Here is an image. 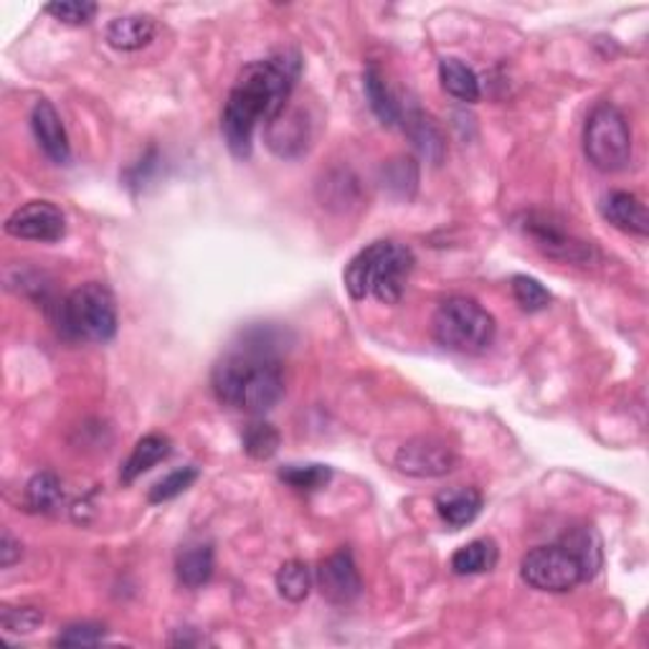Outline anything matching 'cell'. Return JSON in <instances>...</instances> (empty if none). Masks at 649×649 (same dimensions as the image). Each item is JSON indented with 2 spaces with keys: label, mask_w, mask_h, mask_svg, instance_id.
Wrapping results in <instances>:
<instances>
[{
  "label": "cell",
  "mask_w": 649,
  "mask_h": 649,
  "mask_svg": "<svg viewBox=\"0 0 649 649\" xmlns=\"http://www.w3.org/2000/svg\"><path fill=\"white\" fill-rule=\"evenodd\" d=\"M198 475H200V472H198V467H194V464H188V467H181V470H173L171 475H165L163 479H160V483L152 485L148 500L152 505L175 500L178 495L186 492L188 487L196 483Z\"/></svg>",
  "instance_id": "28"
},
{
  "label": "cell",
  "mask_w": 649,
  "mask_h": 649,
  "mask_svg": "<svg viewBox=\"0 0 649 649\" xmlns=\"http://www.w3.org/2000/svg\"><path fill=\"white\" fill-rule=\"evenodd\" d=\"M158 26L150 15H123L109 21L107 44L117 51H140L155 38Z\"/></svg>",
  "instance_id": "17"
},
{
  "label": "cell",
  "mask_w": 649,
  "mask_h": 649,
  "mask_svg": "<svg viewBox=\"0 0 649 649\" xmlns=\"http://www.w3.org/2000/svg\"><path fill=\"white\" fill-rule=\"evenodd\" d=\"M21 556H23L21 543L13 538L11 531H3V538H0V566L11 568Z\"/></svg>",
  "instance_id": "33"
},
{
  "label": "cell",
  "mask_w": 649,
  "mask_h": 649,
  "mask_svg": "<svg viewBox=\"0 0 649 649\" xmlns=\"http://www.w3.org/2000/svg\"><path fill=\"white\" fill-rule=\"evenodd\" d=\"M331 477L333 470L325 467V464H287V467L279 470V479L302 492L320 490V487L331 483Z\"/></svg>",
  "instance_id": "26"
},
{
  "label": "cell",
  "mask_w": 649,
  "mask_h": 649,
  "mask_svg": "<svg viewBox=\"0 0 649 649\" xmlns=\"http://www.w3.org/2000/svg\"><path fill=\"white\" fill-rule=\"evenodd\" d=\"M5 234L23 242L56 244L67 234V219L51 200H28L8 216Z\"/></svg>",
  "instance_id": "9"
},
{
  "label": "cell",
  "mask_w": 649,
  "mask_h": 649,
  "mask_svg": "<svg viewBox=\"0 0 649 649\" xmlns=\"http://www.w3.org/2000/svg\"><path fill=\"white\" fill-rule=\"evenodd\" d=\"M171 452H173V444L165 434L142 437L140 442L132 447V452L125 460L123 470H119V479H123V485L135 483V479H138L140 475H146V472L155 467L158 462L167 460V454Z\"/></svg>",
  "instance_id": "18"
},
{
  "label": "cell",
  "mask_w": 649,
  "mask_h": 649,
  "mask_svg": "<svg viewBox=\"0 0 649 649\" xmlns=\"http://www.w3.org/2000/svg\"><path fill=\"white\" fill-rule=\"evenodd\" d=\"M414 252L394 242H375L352 256L343 275L352 300L373 294L383 304H396L406 292L414 269Z\"/></svg>",
  "instance_id": "3"
},
{
  "label": "cell",
  "mask_w": 649,
  "mask_h": 649,
  "mask_svg": "<svg viewBox=\"0 0 649 649\" xmlns=\"http://www.w3.org/2000/svg\"><path fill=\"white\" fill-rule=\"evenodd\" d=\"M104 639V627L94 622H79V624H69L67 629H61L56 635L54 645L56 647H94Z\"/></svg>",
  "instance_id": "32"
},
{
  "label": "cell",
  "mask_w": 649,
  "mask_h": 649,
  "mask_svg": "<svg viewBox=\"0 0 649 649\" xmlns=\"http://www.w3.org/2000/svg\"><path fill=\"white\" fill-rule=\"evenodd\" d=\"M601 213L612 223L614 229L624 231V234L647 236L649 234V213L647 206L635 194L627 190H612L604 200H601Z\"/></svg>",
  "instance_id": "13"
},
{
  "label": "cell",
  "mask_w": 649,
  "mask_h": 649,
  "mask_svg": "<svg viewBox=\"0 0 649 649\" xmlns=\"http://www.w3.org/2000/svg\"><path fill=\"white\" fill-rule=\"evenodd\" d=\"M46 13L54 15L56 21L67 23V26H86L94 15H97V3H86V0H63V3H49Z\"/></svg>",
  "instance_id": "31"
},
{
  "label": "cell",
  "mask_w": 649,
  "mask_h": 649,
  "mask_svg": "<svg viewBox=\"0 0 649 649\" xmlns=\"http://www.w3.org/2000/svg\"><path fill=\"white\" fill-rule=\"evenodd\" d=\"M431 331H434V338L444 350L462 352V356H479L492 346L498 325L477 300L456 294V298H447L439 304Z\"/></svg>",
  "instance_id": "4"
},
{
  "label": "cell",
  "mask_w": 649,
  "mask_h": 649,
  "mask_svg": "<svg viewBox=\"0 0 649 649\" xmlns=\"http://www.w3.org/2000/svg\"><path fill=\"white\" fill-rule=\"evenodd\" d=\"M310 140L308 119L302 117V112L285 109L282 115L271 119L267 125V146L277 152L279 158H298L304 152Z\"/></svg>",
  "instance_id": "15"
},
{
  "label": "cell",
  "mask_w": 649,
  "mask_h": 649,
  "mask_svg": "<svg viewBox=\"0 0 649 649\" xmlns=\"http://www.w3.org/2000/svg\"><path fill=\"white\" fill-rule=\"evenodd\" d=\"M312 571L304 560H287V564L279 566L277 571V591L279 596L292 601V604H300L310 596L312 591Z\"/></svg>",
  "instance_id": "24"
},
{
  "label": "cell",
  "mask_w": 649,
  "mask_h": 649,
  "mask_svg": "<svg viewBox=\"0 0 649 649\" xmlns=\"http://www.w3.org/2000/svg\"><path fill=\"white\" fill-rule=\"evenodd\" d=\"M439 82H442V90L450 97L460 102L475 104L483 97L475 69L467 67L462 59H454V56H447V59L439 61Z\"/></svg>",
  "instance_id": "19"
},
{
  "label": "cell",
  "mask_w": 649,
  "mask_h": 649,
  "mask_svg": "<svg viewBox=\"0 0 649 649\" xmlns=\"http://www.w3.org/2000/svg\"><path fill=\"white\" fill-rule=\"evenodd\" d=\"M363 86H366V97L371 102V109L373 115L381 119L383 125H396L404 119V112H401L398 102L394 94H391L386 79H383L381 69L371 63V67L366 69L363 74Z\"/></svg>",
  "instance_id": "22"
},
{
  "label": "cell",
  "mask_w": 649,
  "mask_h": 649,
  "mask_svg": "<svg viewBox=\"0 0 649 649\" xmlns=\"http://www.w3.org/2000/svg\"><path fill=\"white\" fill-rule=\"evenodd\" d=\"M512 298L523 308L525 312H541L551 304V292L543 287L538 279L528 275H515L512 277Z\"/></svg>",
  "instance_id": "29"
},
{
  "label": "cell",
  "mask_w": 649,
  "mask_h": 649,
  "mask_svg": "<svg viewBox=\"0 0 649 649\" xmlns=\"http://www.w3.org/2000/svg\"><path fill=\"white\" fill-rule=\"evenodd\" d=\"M44 624V612L36 606H3L0 609V627L8 635H31Z\"/></svg>",
  "instance_id": "30"
},
{
  "label": "cell",
  "mask_w": 649,
  "mask_h": 649,
  "mask_svg": "<svg viewBox=\"0 0 649 649\" xmlns=\"http://www.w3.org/2000/svg\"><path fill=\"white\" fill-rule=\"evenodd\" d=\"M211 389L219 404L246 414H267L285 396L282 366L264 348L234 350L213 366Z\"/></svg>",
  "instance_id": "2"
},
{
  "label": "cell",
  "mask_w": 649,
  "mask_h": 649,
  "mask_svg": "<svg viewBox=\"0 0 649 649\" xmlns=\"http://www.w3.org/2000/svg\"><path fill=\"white\" fill-rule=\"evenodd\" d=\"M523 234L531 239L541 254L558 259L564 264H591L596 259V250L583 239L573 236L556 216L533 211L520 223Z\"/></svg>",
  "instance_id": "8"
},
{
  "label": "cell",
  "mask_w": 649,
  "mask_h": 649,
  "mask_svg": "<svg viewBox=\"0 0 649 649\" xmlns=\"http://www.w3.org/2000/svg\"><path fill=\"white\" fill-rule=\"evenodd\" d=\"M279 442H282V437H279V431L267 421H252L242 434L244 452L250 454L252 460H269V456H275L279 450Z\"/></svg>",
  "instance_id": "27"
},
{
  "label": "cell",
  "mask_w": 649,
  "mask_h": 649,
  "mask_svg": "<svg viewBox=\"0 0 649 649\" xmlns=\"http://www.w3.org/2000/svg\"><path fill=\"white\" fill-rule=\"evenodd\" d=\"M483 492L477 487H452V490L439 492L434 500L439 518L454 528V531L470 525L479 515V510H483Z\"/></svg>",
  "instance_id": "16"
},
{
  "label": "cell",
  "mask_w": 649,
  "mask_h": 649,
  "mask_svg": "<svg viewBox=\"0 0 649 649\" xmlns=\"http://www.w3.org/2000/svg\"><path fill=\"white\" fill-rule=\"evenodd\" d=\"M213 568V546L208 541H188L186 546H181L178 556H175V576H178L181 587L186 589L206 587V583L211 581Z\"/></svg>",
  "instance_id": "14"
},
{
  "label": "cell",
  "mask_w": 649,
  "mask_h": 649,
  "mask_svg": "<svg viewBox=\"0 0 649 649\" xmlns=\"http://www.w3.org/2000/svg\"><path fill=\"white\" fill-rule=\"evenodd\" d=\"M564 546L579 558V564L583 568V579H591L599 571L601 566V543L599 535L591 531V528H576V531L564 535Z\"/></svg>",
  "instance_id": "25"
},
{
  "label": "cell",
  "mask_w": 649,
  "mask_h": 649,
  "mask_svg": "<svg viewBox=\"0 0 649 649\" xmlns=\"http://www.w3.org/2000/svg\"><path fill=\"white\" fill-rule=\"evenodd\" d=\"M31 130H34L38 148L44 150V155L54 165H69L71 146L67 127H63L59 112H56L49 100H38L34 104V109H31Z\"/></svg>",
  "instance_id": "12"
},
{
  "label": "cell",
  "mask_w": 649,
  "mask_h": 649,
  "mask_svg": "<svg viewBox=\"0 0 649 649\" xmlns=\"http://www.w3.org/2000/svg\"><path fill=\"white\" fill-rule=\"evenodd\" d=\"M583 152L601 173H619L631 160V130L627 117L612 102H599L583 125Z\"/></svg>",
  "instance_id": "6"
},
{
  "label": "cell",
  "mask_w": 649,
  "mask_h": 649,
  "mask_svg": "<svg viewBox=\"0 0 649 649\" xmlns=\"http://www.w3.org/2000/svg\"><path fill=\"white\" fill-rule=\"evenodd\" d=\"M61 502V479L56 477L54 472H38V475L28 479L26 490H23V505H26V510L34 512V515H49V512L59 510Z\"/></svg>",
  "instance_id": "21"
},
{
  "label": "cell",
  "mask_w": 649,
  "mask_h": 649,
  "mask_svg": "<svg viewBox=\"0 0 649 649\" xmlns=\"http://www.w3.org/2000/svg\"><path fill=\"white\" fill-rule=\"evenodd\" d=\"M396 467L408 477H444L456 467V452L437 437H414L398 447Z\"/></svg>",
  "instance_id": "10"
},
{
  "label": "cell",
  "mask_w": 649,
  "mask_h": 649,
  "mask_svg": "<svg viewBox=\"0 0 649 649\" xmlns=\"http://www.w3.org/2000/svg\"><path fill=\"white\" fill-rule=\"evenodd\" d=\"M404 127H406L408 138L414 140L416 150H419L424 158L431 160V163H442L444 138H442V132H439V127L434 125V119L416 109V112H408L404 119Z\"/></svg>",
  "instance_id": "23"
},
{
  "label": "cell",
  "mask_w": 649,
  "mask_h": 649,
  "mask_svg": "<svg viewBox=\"0 0 649 649\" xmlns=\"http://www.w3.org/2000/svg\"><path fill=\"white\" fill-rule=\"evenodd\" d=\"M300 79V56L277 54L246 63L221 115V130L236 158L252 155V138L259 123H271L287 109V100Z\"/></svg>",
  "instance_id": "1"
},
{
  "label": "cell",
  "mask_w": 649,
  "mask_h": 649,
  "mask_svg": "<svg viewBox=\"0 0 649 649\" xmlns=\"http://www.w3.org/2000/svg\"><path fill=\"white\" fill-rule=\"evenodd\" d=\"M520 576L528 587L546 591V594H564V591H571L581 581H587L579 558L564 543H551V546L528 551L520 560Z\"/></svg>",
  "instance_id": "7"
},
{
  "label": "cell",
  "mask_w": 649,
  "mask_h": 649,
  "mask_svg": "<svg viewBox=\"0 0 649 649\" xmlns=\"http://www.w3.org/2000/svg\"><path fill=\"white\" fill-rule=\"evenodd\" d=\"M317 589L331 604L346 606L352 604L363 591V579H360L356 560H352V553L343 548L333 556H327L317 568Z\"/></svg>",
  "instance_id": "11"
},
{
  "label": "cell",
  "mask_w": 649,
  "mask_h": 649,
  "mask_svg": "<svg viewBox=\"0 0 649 649\" xmlns=\"http://www.w3.org/2000/svg\"><path fill=\"white\" fill-rule=\"evenodd\" d=\"M56 325L71 340L107 343L117 335V304L107 287L86 282L56 304Z\"/></svg>",
  "instance_id": "5"
},
{
  "label": "cell",
  "mask_w": 649,
  "mask_h": 649,
  "mask_svg": "<svg viewBox=\"0 0 649 649\" xmlns=\"http://www.w3.org/2000/svg\"><path fill=\"white\" fill-rule=\"evenodd\" d=\"M498 546L490 538H477L467 543V546L456 548L454 556L450 560L452 571L456 576H477V573H487L498 566Z\"/></svg>",
  "instance_id": "20"
}]
</instances>
